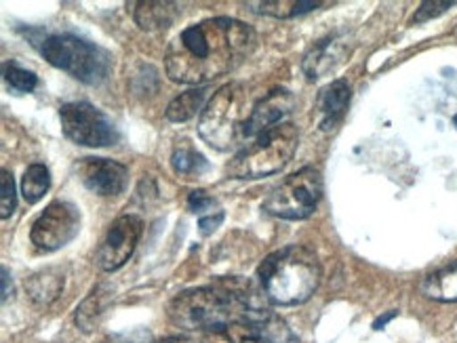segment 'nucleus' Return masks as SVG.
Masks as SVG:
<instances>
[{"instance_id":"obj_1","label":"nucleus","mask_w":457,"mask_h":343,"mask_svg":"<svg viewBox=\"0 0 457 343\" xmlns=\"http://www.w3.org/2000/svg\"><path fill=\"white\" fill-rule=\"evenodd\" d=\"M255 34L232 17H213L186 28L165 53L169 78L181 85H203L232 72L251 55Z\"/></svg>"},{"instance_id":"obj_2","label":"nucleus","mask_w":457,"mask_h":343,"mask_svg":"<svg viewBox=\"0 0 457 343\" xmlns=\"http://www.w3.org/2000/svg\"><path fill=\"white\" fill-rule=\"evenodd\" d=\"M268 301L263 290L232 278L175 295L167 316L173 327L187 333H218L230 324L270 316Z\"/></svg>"},{"instance_id":"obj_3","label":"nucleus","mask_w":457,"mask_h":343,"mask_svg":"<svg viewBox=\"0 0 457 343\" xmlns=\"http://www.w3.org/2000/svg\"><path fill=\"white\" fill-rule=\"evenodd\" d=\"M257 278L272 304L297 306L308 301L319 289L320 264L312 249L291 244L268 255L257 270Z\"/></svg>"},{"instance_id":"obj_4","label":"nucleus","mask_w":457,"mask_h":343,"mask_svg":"<svg viewBox=\"0 0 457 343\" xmlns=\"http://www.w3.org/2000/svg\"><path fill=\"white\" fill-rule=\"evenodd\" d=\"M255 103L249 102V93L240 83L224 85L211 97L207 108L203 110L198 120V135L211 148L232 150L247 142V120L253 112Z\"/></svg>"},{"instance_id":"obj_5","label":"nucleus","mask_w":457,"mask_h":343,"mask_svg":"<svg viewBox=\"0 0 457 343\" xmlns=\"http://www.w3.org/2000/svg\"><path fill=\"white\" fill-rule=\"evenodd\" d=\"M300 143V133L291 122L262 133L247 148H243L228 165V176L234 179H260L278 173L289 165Z\"/></svg>"},{"instance_id":"obj_6","label":"nucleus","mask_w":457,"mask_h":343,"mask_svg":"<svg viewBox=\"0 0 457 343\" xmlns=\"http://www.w3.org/2000/svg\"><path fill=\"white\" fill-rule=\"evenodd\" d=\"M40 53L51 66L63 69L85 85H99L108 78L112 57L108 51L74 34H53L40 45Z\"/></svg>"},{"instance_id":"obj_7","label":"nucleus","mask_w":457,"mask_h":343,"mask_svg":"<svg viewBox=\"0 0 457 343\" xmlns=\"http://www.w3.org/2000/svg\"><path fill=\"white\" fill-rule=\"evenodd\" d=\"M322 196V177L319 168L303 167L297 173H293L283 179L274 188L268 199L263 200V211L280 219H300L310 217L319 207Z\"/></svg>"},{"instance_id":"obj_8","label":"nucleus","mask_w":457,"mask_h":343,"mask_svg":"<svg viewBox=\"0 0 457 343\" xmlns=\"http://www.w3.org/2000/svg\"><path fill=\"white\" fill-rule=\"evenodd\" d=\"M62 131L70 142L87 148H108L119 142V129L102 110L87 102L66 103L60 108Z\"/></svg>"},{"instance_id":"obj_9","label":"nucleus","mask_w":457,"mask_h":343,"mask_svg":"<svg viewBox=\"0 0 457 343\" xmlns=\"http://www.w3.org/2000/svg\"><path fill=\"white\" fill-rule=\"evenodd\" d=\"M80 230V213L70 202L55 200L32 224L30 241L40 251H57L74 241Z\"/></svg>"},{"instance_id":"obj_10","label":"nucleus","mask_w":457,"mask_h":343,"mask_svg":"<svg viewBox=\"0 0 457 343\" xmlns=\"http://www.w3.org/2000/svg\"><path fill=\"white\" fill-rule=\"evenodd\" d=\"M144 232V222L137 215H122L114 219L99 244L96 261L104 272H114L122 267L136 251Z\"/></svg>"},{"instance_id":"obj_11","label":"nucleus","mask_w":457,"mask_h":343,"mask_svg":"<svg viewBox=\"0 0 457 343\" xmlns=\"http://www.w3.org/2000/svg\"><path fill=\"white\" fill-rule=\"evenodd\" d=\"M207 343H300L289 324L278 316H263L257 321L230 324L218 333H209Z\"/></svg>"},{"instance_id":"obj_12","label":"nucleus","mask_w":457,"mask_h":343,"mask_svg":"<svg viewBox=\"0 0 457 343\" xmlns=\"http://www.w3.org/2000/svg\"><path fill=\"white\" fill-rule=\"evenodd\" d=\"M79 176L80 182L99 196H119L129 184L127 167L108 159H83Z\"/></svg>"},{"instance_id":"obj_13","label":"nucleus","mask_w":457,"mask_h":343,"mask_svg":"<svg viewBox=\"0 0 457 343\" xmlns=\"http://www.w3.org/2000/svg\"><path fill=\"white\" fill-rule=\"evenodd\" d=\"M295 108V97L287 89H274L255 102L253 112H251L247 120V139L260 137L262 133L274 129V127L283 125V120L293 112Z\"/></svg>"},{"instance_id":"obj_14","label":"nucleus","mask_w":457,"mask_h":343,"mask_svg":"<svg viewBox=\"0 0 457 343\" xmlns=\"http://www.w3.org/2000/svg\"><path fill=\"white\" fill-rule=\"evenodd\" d=\"M350 49H353V45H350L348 37H344V34H329V37L320 38L303 55V74H306L308 80L322 78L325 74L333 72L350 55Z\"/></svg>"},{"instance_id":"obj_15","label":"nucleus","mask_w":457,"mask_h":343,"mask_svg":"<svg viewBox=\"0 0 457 343\" xmlns=\"http://www.w3.org/2000/svg\"><path fill=\"white\" fill-rule=\"evenodd\" d=\"M350 103V85L345 80H333L331 85H327L325 89L319 93V102H316V108H319L320 114V129L331 131L333 127L337 125L339 120L344 118L345 110H348Z\"/></svg>"},{"instance_id":"obj_16","label":"nucleus","mask_w":457,"mask_h":343,"mask_svg":"<svg viewBox=\"0 0 457 343\" xmlns=\"http://www.w3.org/2000/svg\"><path fill=\"white\" fill-rule=\"evenodd\" d=\"M110 299H112V289L108 284H99L83 299V304L76 307V327L83 333H93L97 329L99 321L108 310Z\"/></svg>"},{"instance_id":"obj_17","label":"nucleus","mask_w":457,"mask_h":343,"mask_svg":"<svg viewBox=\"0 0 457 343\" xmlns=\"http://www.w3.org/2000/svg\"><path fill=\"white\" fill-rule=\"evenodd\" d=\"M421 293L428 299L445 301V304L457 301V261L430 272L421 281Z\"/></svg>"},{"instance_id":"obj_18","label":"nucleus","mask_w":457,"mask_h":343,"mask_svg":"<svg viewBox=\"0 0 457 343\" xmlns=\"http://www.w3.org/2000/svg\"><path fill=\"white\" fill-rule=\"evenodd\" d=\"M63 274L55 267L37 272L26 281V293L37 306H49L62 295L63 290Z\"/></svg>"},{"instance_id":"obj_19","label":"nucleus","mask_w":457,"mask_h":343,"mask_svg":"<svg viewBox=\"0 0 457 343\" xmlns=\"http://www.w3.org/2000/svg\"><path fill=\"white\" fill-rule=\"evenodd\" d=\"M179 9L175 3H136V23L142 30H161L169 28L178 17Z\"/></svg>"},{"instance_id":"obj_20","label":"nucleus","mask_w":457,"mask_h":343,"mask_svg":"<svg viewBox=\"0 0 457 343\" xmlns=\"http://www.w3.org/2000/svg\"><path fill=\"white\" fill-rule=\"evenodd\" d=\"M171 167L178 176L184 177H198L209 168V162L204 156L198 152V150L192 145L187 139H181V142L175 143L173 154H171Z\"/></svg>"},{"instance_id":"obj_21","label":"nucleus","mask_w":457,"mask_h":343,"mask_svg":"<svg viewBox=\"0 0 457 343\" xmlns=\"http://www.w3.org/2000/svg\"><path fill=\"white\" fill-rule=\"evenodd\" d=\"M204 97H207V89L204 86H196V89H190L181 95L175 97V100L167 106V120L171 122H186L201 112Z\"/></svg>"},{"instance_id":"obj_22","label":"nucleus","mask_w":457,"mask_h":343,"mask_svg":"<svg viewBox=\"0 0 457 343\" xmlns=\"http://www.w3.org/2000/svg\"><path fill=\"white\" fill-rule=\"evenodd\" d=\"M51 185V173L45 165H30L21 177V196L28 205H34L46 194Z\"/></svg>"},{"instance_id":"obj_23","label":"nucleus","mask_w":457,"mask_h":343,"mask_svg":"<svg viewBox=\"0 0 457 343\" xmlns=\"http://www.w3.org/2000/svg\"><path fill=\"white\" fill-rule=\"evenodd\" d=\"M322 4L325 3H319V0H266V3H257V4H253V7H257V11L263 15L289 20V17L320 9Z\"/></svg>"},{"instance_id":"obj_24","label":"nucleus","mask_w":457,"mask_h":343,"mask_svg":"<svg viewBox=\"0 0 457 343\" xmlns=\"http://www.w3.org/2000/svg\"><path fill=\"white\" fill-rule=\"evenodd\" d=\"M4 80H7L11 89L20 91V93H30L32 89H37L38 85V77L30 69L17 66V63H7L4 66Z\"/></svg>"},{"instance_id":"obj_25","label":"nucleus","mask_w":457,"mask_h":343,"mask_svg":"<svg viewBox=\"0 0 457 343\" xmlns=\"http://www.w3.org/2000/svg\"><path fill=\"white\" fill-rule=\"evenodd\" d=\"M15 182L9 171L0 173V217L7 219L15 211Z\"/></svg>"},{"instance_id":"obj_26","label":"nucleus","mask_w":457,"mask_h":343,"mask_svg":"<svg viewBox=\"0 0 457 343\" xmlns=\"http://www.w3.org/2000/svg\"><path fill=\"white\" fill-rule=\"evenodd\" d=\"M453 0H428V3H421L420 9L415 11L411 23H426L430 20H435V17L443 15L445 11L453 7Z\"/></svg>"},{"instance_id":"obj_27","label":"nucleus","mask_w":457,"mask_h":343,"mask_svg":"<svg viewBox=\"0 0 457 343\" xmlns=\"http://www.w3.org/2000/svg\"><path fill=\"white\" fill-rule=\"evenodd\" d=\"M215 207H218V202H215V199H211L207 192H203V190L190 192V196H187V208H190L192 213L201 215V217H204V213L207 215L218 213L220 208L218 211H213Z\"/></svg>"},{"instance_id":"obj_28","label":"nucleus","mask_w":457,"mask_h":343,"mask_svg":"<svg viewBox=\"0 0 457 343\" xmlns=\"http://www.w3.org/2000/svg\"><path fill=\"white\" fill-rule=\"evenodd\" d=\"M104 343H154V339H152V333L148 329H133L129 333L110 335Z\"/></svg>"},{"instance_id":"obj_29","label":"nucleus","mask_w":457,"mask_h":343,"mask_svg":"<svg viewBox=\"0 0 457 343\" xmlns=\"http://www.w3.org/2000/svg\"><path fill=\"white\" fill-rule=\"evenodd\" d=\"M221 222H224V211H218L215 215L211 213V215H204V217L198 219V228H201L203 236H209L211 232L220 228Z\"/></svg>"},{"instance_id":"obj_30","label":"nucleus","mask_w":457,"mask_h":343,"mask_svg":"<svg viewBox=\"0 0 457 343\" xmlns=\"http://www.w3.org/2000/svg\"><path fill=\"white\" fill-rule=\"evenodd\" d=\"M11 293H13V282H11L7 267H3V304H7Z\"/></svg>"},{"instance_id":"obj_31","label":"nucleus","mask_w":457,"mask_h":343,"mask_svg":"<svg viewBox=\"0 0 457 343\" xmlns=\"http://www.w3.org/2000/svg\"><path fill=\"white\" fill-rule=\"evenodd\" d=\"M396 316V312H390V314H386V316H382V318H378V321H375V324H373V329H382L384 327V324L386 323H388L390 321V318H395Z\"/></svg>"},{"instance_id":"obj_32","label":"nucleus","mask_w":457,"mask_h":343,"mask_svg":"<svg viewBox=\"0 0 457 343\" xmlns=\"http://www.w3.org/2000/svg\"><path fill=\"white\" fill-rule=\"evenodd\" d=\"M161 343H196V341L184 339V337H169V339H165V341H161Z\"/></svg>"},{"instance_id":"obj_33","label":"nucleus","mask_w":457,"mask_h":343,"mask_svg":"<svg viewBox=\"0 0 457 343\" xmlns=\"http://www.w3.org/2000/svg\"><path fill=\"white\" fill-rule=\"evenodd\" d=\"M453 125H455V129H457V116H453Z\"/></svg>"},{"instance_id":"obj_34","label":"nucleus","mask_w":457,"mask_h":343,"mask_svg":"<svg viewBox=\"0 0 457 343\" xmlns=\"http://www.w3.org/2000/svg\"><path fill=\"white\" fill-rule=\"evenodd\" d=\"M455 37H457V30H455Z\"/></svg>"}]
</instances>
